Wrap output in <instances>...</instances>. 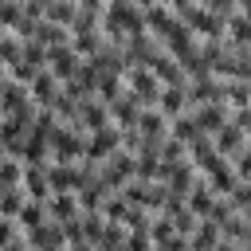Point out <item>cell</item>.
<instances>
[{"instance_id":"obj_1","label":"cell","mask_w":251,"mask_h":251,"mask_svg":"<svg viewBox=\"0 0 251 251\" xmlns=\"http://www.w3.org/2000/svg\"><path fill=\"white\" fill-rule=\"evenodd\" d=\"M126 94L141 106V110H157V98H161V82L153 78V71L149 67H129L126 75Z\"/></svg>"},{"instance_id":"obj_2","label":"cell","mask_w":251,"mask_h":251,"mask_svg":"<svg viewBox=\"0 0 251 251\" xmlns=\"http://www.w3.org/2000/svg\"><path fill=\"white\" fill-rule=\"evenodd\" d=\"M47 145H51V165H78L82 153H86V137L75 133L71 126H59Z\"/></svg>"},{"instance_id":"obj_3","label":"cell","mask_w":251,"mask_h":251,"mask_svg":"<svg viewBox=\"0 0 251 251\" xmlns=\"http://www.w3.org/2000/svg\"><path fill=\"white\" fill-rule=\"evenodd\" d=\"M122 196H126V204H133V208H141V212H161V204H165V196H169V188L165 184H157V180H129L126 188H122Z\"/></svg>"},{"instance_id":"obj_4","label":"cell","mask_w":251,"mask_h":251,"mask_svg":"<svg viewBox=\"0 0 251 251\" xmlns=\"http://www.w3.org/2000/svg\"><path fill=\"white\" fill-rule=\"evenodd\" d=\"M133 176H137V165H133V157H129L126 149H118L110 161H102V165H98V180H102L110 192H122Z\"/></svg>"},{"instance_id":"obj_5","label":"cell","mask_w":251,"mask_h":251,"mask_svg":"<svg viewBox=\"0 0 251 251\" xmlns=\"http://www.w3.org/2000/svg\"><path fill=\"white\" fill-rule=\"evenodd\" d=\"M188 114H192V122H196V129H200L204 137H216V133L231 122L227 102H208V106H196V110H188Z\"/></svg>"},{"instance_id":"obj_6","label":"cell","mask_w":251,"mask_h":251,"mask_svg":"<svg viewBox=\"0 0 251 251\" xmlns=\"http://www.w3.org/2000/svg\"><path fill=\"white\" fill-rule=\"evenodd\" d=\"M59 90H63V82H59L47 67L27 82V98H31V106H35V110H51V102H55V94H59Z\"/></svg>"},{"instance_id":"obj_7","label":"cell","mask_w":251,"mask_h":251,"mask_svg":"<svg viewBox=\"0 0 251 251\" xmlns=\"http://www.w3.org/2000/svg\"><path fill=\"white\" fill-rule=\"evenodd\" d=\"M78 63H82V59L75 55V47H71V43H63V47H51V51H47V71H51L59 82H71V78L78 75Z\"/></svg>"},{"instance_id":"obj_8","label":"cell","mask_w":251,"mask_h":251,"mask_svg":"<svg viewBox=\"0 0 251 251\" xmlns=\"http://www.w3.org/2000/svg\"><path fill=\"white\" fill-rule=\"evenodd\" d=\"M204 184L212 188V196H216V200H227V196H231V188L239 184V176H235L231 161H224V157H220V161H216V169H208V173H204Z\"/></svg>"},{"instance_id":"obj_9","label":"cell","mask_w":251,"mask_h":251,"mask_svg":"<svg viewBox=\"0 0 251 251\" xmlns=\"http://www.w3.org/2000/svg\"><path fill=\"white\" fill-rule=\"evenodd\" d=\"M43 208H47V220H51V224H71V220H78V200H75V192H51Z\"/></svg>"},{"instance_id":"obj_10","label":"cell","mask_w":251,"mask_h":251,"mask_svg":"<svg viewBox=\"0 0 251 251\" xmlns=\"http://www.w3.org/2000/svg\"><path fill=\"white\" fill-rule=\"evenodd\" d=\"M149 71H153V78H157L161 86H184V75H180L176 59H173L169 51H157V55L149 59Z\"/></svg>"},{"instance_id":"obj_11","label":"cell","mask_w":251,"mask_h":251,"mask_svg":"<svg viewBox=\"0 0 251 251\" xmlns=\"http://www.w3.org/2000/svg\"><path fill=\"white\" fill-rule=\"evenodd\" d=\"M157 110L173 122L180 114H188V82L184 86H161V98H157Z\"/></svg>"},{"instance_id":"obj_12","label":"cell","mask_w":251,"mask_h":251,"mask_svg":"<svg viewBox=\"0 0 251 251\" xmlns=\"http://www.w3.org/2000/svg\"><path fill=\"white\" fill-rule=\"evenodd\" d=\"M137 133H141V141H165L169 137V118L161 114V110H141V118H137V126H133Z\"/></svg>"},{"instance_id":"obj_13","label":"cell","mask_w":251,"mask_h":251,"mask_svg":"<svg viewBox=\"0 0 251 251\" xmlns=\"http://www.w3.org/2000/svg\"><path fill=\"white\" fill-rule=\"evenodd\" d=\"M106 110H110V126H114V129H133V126H137V118H141V106H137L129 94H122V98H118V102H110Z\"/></svg>"},{"instance_id":"obj_14","label":"cell","mask_w":251,"mask_h":251,"mask_svg":"<svg viewBox=\"0 0 251 251\" xmlns=\"http://www.w3.org/2000/svg\"><path fill=\"white\" fill-rule=\"evenodd\" d=\"M106 196H110V188L98 180V173L75 192V200H78V212H102V204H106Z\"/></svg>"},{"instance_id":"obj_15","label":"cell","mask_w":251,"mask_h":251,"mask_svg":"<svg viewBox=\"0 0 251 251\" xmlns=\"http://www.w3.org/2000/svg\"><path fill=\"white\" fill-rule=\"evenodd\" d=\"M216 161H220V153H216V145H212V137H196L192 145H188V165L204 176L208 169H216Z\"/></svg>"},{"instance_id":"obj_16","label":"cell","mask_w":251,"mask_h":251,"mask_svg":"<svg viewBox=\"0 0 251 251\" xmlns=\"http://www.w3.org/2000/svg\"><path fill=\"white\" fill-rule=\"evenodd\" d=\"M20 188H24L27 200L47 204V196H51V188H47V169H31V165H24V180H20Z\"/></svg>"},{"instance_id":"obj_17","label":"cell","mask_w":251,"mask_h":251,"mask_svg":"<svg viewBox=\"0 0 251 251\" xmlns=\"http://www.w3.org/2000/svg\"><path fill=\"white\" fill-rule=\"evenodd\" d=\"M184 204H188V212H192L196 220H208V216H212V208H216V196H212V188L204 184V176L192 184V192L184 196Z\"/></svg>"},{"instance_id":"obj_18","label":"cell","mask_w":251,"mask_h":251,"mask_svg":"<svg viewBox=\"0 0 251 251\" xmlns=\"http://www.w3.org/2000/svg\"><path fill=\"white\" fill-rule=\"evenodd\" d=\"M27 106H31V98H27V86L8 78V82L0 86V110H4V118H8V114H20V110H27Z\"/></svg>"},{"instance_id":"obj_19","label":"cell","mask_w":251,"mask_h":251,"mask_svg":"<svg viewBox=\"0 0 251 251\" xmlns=\"http://www.w3.org/2000/svg\"><path fill=\"white\" fill-rule=\"evenodd\" d=\"M75 16H78V0H47V4H43V20H47V24L71 27Z\"/></svg>"},{"instance_id":"obj_20","label":"cell","mask_w":251,"mask_h":251,"mask_svg":"<svg viewBox=\"0 0 251 251\" xmlns=\"http://www.w3.org/2000/svg\"><path fill=\"white\" fill-rule=\"evenodd\" d=\"M212 145H216V153H220L224 161H231V157H235V153H239V149H243L247 141H243V133H239V129H235L231 122H227V126H224V129H220V133L212 137Z\"/></svg>"},{"instance_id":"obj_21","label":"cell","mask_w":251,"mask_h":251,"mask_svg":"<svg viewBox=\"0 0 251 251\" xmlns=\"http://www.w3.org/2000/svg\"><path fill=\"white\" fill-rule=\"evenodd\" d=\"M196 180H200V173H196V169H192V165L184 161V165H176V169L169 173V180H165V188H169L173 196H188Z\"/></svg>"},{"instance_id":"obj_22","label":"cell","mask_w":251,"mask_h":251,"mask_svg":"<svg viewBox=\"0 0 251 251\" xmlns=\"http://www.w3.org/2000/svg\"><path fill=\"white\" fill-rule=\"evenodd\" d=\"M47 224V208L43 204H35V200H27L24 208H20V216H16V227H20V235H31V231H39Z\"/></svg>"},{"instance_id":"obj_23","label":"cell","mask_w":251,"mask_h":251,"mask_svg":"<svg viewBox=\"0 0 251 251\" xmlns=\"http://www.w3.org/2000/svg\"><path fill=\"white\" fill-rule=\"evenodd\" d=\"M216 243H220V227H216L212 220H200L196 231L188 235V251H212Z\"/></svg>"},{"instance_id":"obj_24","label":"cell","mask_w":251,"mask_h":251,"mask_svg":"<svg viewBox=\"0 0 251 251\" xmlns=\"http://www.w3.org/2000/svg\"><path fill=\"white\" fill-rule=\"evenodd\" d=\"M169 137H173V141H180V145H192V141H196V137H204V133L196 129L192 114H180V118H173V122H169Z\"/></svg>"},{"instance_id":"obj_25","label":"cell","mask_w":251,"mask_h":251,"mask_svg":"<svg viewBox=\"0 0 251 251\" xmlns=\"http://www.w3.org/2000/svg\"><path fill=\"white\" fill-rule=\"evenodd\" d=\"M78 227H82V239L94 247V243L102 239V227H106V220H102V212H78Z\"/></svg>"},{"instance_id":"obj_26","label":"cell","mask_w":251,"mask_h":251,"mask_svg":"<svg viewBox=\"0 0 251 251\" xmlns=\"http://www.w3.org/2000/svg\"><path fill=\"white\" fill-rule=\"evenodd\" d=\"M24 204H27L24 188H4V192H0V216H4V220H16Z\"/></svg>"},{"instance_id":"obj_27","label":"cell","mask_w":251,"mask_h":251,"mask_svg":"<svg viewBox=\"0 0 251 251\" xmlns=\"http://www.w3.org/2000/svg\"><path fill=\"white\" fill-rule=\"evenodd\" d=\"M20 180H24V165H20L16 157L0 161V192H4V188H20Z\"/></svg>"},{"instance_id":"obj_28","label":"cell","mask_w":251,"mask_h":251,"mask_svg":"<svg viewBox=\"0 0 251 251\" xmlns=\"http://www.w3.org/2000/svg\"><path fill=\"white\" fill-rule=\"evenodd\" d=\"M126 208H129V204H126V196H122V192H110V196H106V204H102V220H106V224H122Z\"/></svg>"},{"instance_id":"obj_29","label":"cell","mask_w":251,"mask_h":251,"mask_svg":"<svg viewBox=\"0 0 251 251\" xmlns=\"http://www.w3.org/2000/svg\"><path fill=\"white\" fill-rule=\"evenodd\" d=\"M4 251H31V243H27V239H24V235H16V239H12V243H8V247H4Z\"/></svg>"},{"instance_id":"obj_30","label":"cell","mask_w":251,"mask_h":251,"mask_svg":"<svg viewBox=\"0 0 251 251\" xmlns=\"http://www.w3.org/2000/svg\"><path fill=\"white\" fill-rule=\"evenodd\" d=\"M212 251H239V247H231V243H224V239H220V243H216Z\"/></svg>"},{"instance_id":"obj_31","label":"cell","mask_w":251,"mask_h":251,"mask_svg":"<svg viewBox=\"0 0 251 251\" xmlns=\"http://www.w3.org/2000/svg\"><path fill=\"white\" fill-rule=\"evenodd\" d=\"M4 82H8V67L0 63V86H4Z\"/></svg>"},{"instance_id":"obj_32","label":"cell","mask_w":251,"mask_h":251,"mask_svg":"<svg viewBox=\"0 0 251 251\" xmlns=\"http://www.w3.org/2000/svg\"><path fill=\"white\" fill-rule=\"evenodd\" d=\"M0 161H8V149H4V141H0Z\"/></svg>"},{"instance_id":"obj_33","label":"cell","mask_w":251,"mask_h":251,"mask_svg":"<svg viewBox=\"0 0 251 251\" xmlns=\"http://www.w3.org/2000/svg\"><path fill=\"white\" fill-rule=\"evenodd\" d=\"M4 35H8V31H0V39H4Z\"/></svg>"},{"instance_id":"obj_34","label":"cell","mask_w":251,"mask_h":251,"mask_svg":"<svg viewBox=\"0 0 251 251\" xmlns=\"http://www.w3.org/2000/svg\"><path fill=\"white\" fill-rule=\"evenodd\" d=\"M0 118H4V110H0Z\"/></svg>"}]
</instances>
